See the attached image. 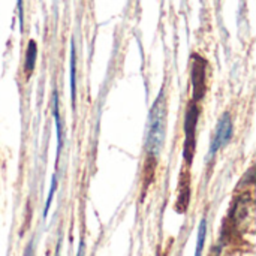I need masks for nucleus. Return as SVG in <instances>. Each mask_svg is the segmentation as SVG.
Instances as JSON below:
<instances>
[{"label":"nucleus","instance_id":"nucleus-7","mask_svg":"<svg viewBox=\"0 0 256 256\" xmlns=\"http://www.w3.org/2000/svg\"><path fill=\"white\" fill-rule=\"evenodd\" d=\"M206 232H207V222L201 220L200 230H198V240H196V250L195 256H201L202 249H204V242H206Z\"/></svg>","mask_w":256,"mask_h":256},{"label":"nucleus","instance_id":"nucleus-4","mask_svg":"<svg viewBox=\"0 0 256 256\" xmlns=\"http://www.w3.org/2000/svg\"><path fill=\"white\" fill-rule=\"evenodd\" d=\"M232 136V120L230 117V114H224V117L219 120L213 142H212V150L210 154H214L218 150H220L224 146H226L230 142Z\"/></svg>","mask_w":256,"mask_h":256},{"label":"nucleus","instance_id":"nucleus-8","mask_svg":"<svg viewBox=\"0 0 256 256\" xmlns=\"http://www.w3.org/2000/svg\"><path fill=\"white\" fill-rule=\"evenodd\" d=\"M52 184H51V189H50V194H48V200H46V206H45V214L48 213V210H50V206H51V200H52V196H54V190H56V186H57V182H56V176L52 177V182H51Z\"/></svg>","mask_w":256,"mask_h":256},{"label":"nucleus","instance_id":"nucleus-1","mask_svg":"<svg viewBox=\"0 0 256 256\" xmlns=\"http://www.w3.org/2000/svg\"><path fill=\"white\" fill-rule=\"evenodd\" d=\"M165 130H166V102H165V94L160 90L148 116L147 153L152 158L159 156L165 141Z\"/></svg>","mask_w":256,"mask_h":256},{"label":"nucleus","instance_id":"nucleus-3","mask_svg":"<svg viewBox=\"0 0 256 256\" xmlns=\"http://www.w3.org/2000/svg\"><path fill=\"white\" fill-rule=\"evenodd\" d=\"M206 62L200 57H194V64H192V86H194V99L195 102L200 100L206 94Z\"/></svg>","mask_w":256,"mask_h":256},{"label":"nucleus","instance_id":"nucleus-2","mask_svg":"<svg viewBox=\"0 0 256 256\" xmlns=\"http://www.w3.org/2000/svg\"><path fill=\"white\" fill-rule=\"evenodd\" d=\"M198 116L200 110L196 104H192L188 110L186 120H184V159L188 164L192 162L194 154H195V147H196V123H198Z\"/></svg>","mask_w":256,"mask_h":256},{"label":"nucleus","instance_id":"nucleus-5","mask_svg":"<svg viewBox=\"0 0 256 256\" xmlns=\"http://www.w3.org/2000/svg\"><path fill=\"white\" fill-rule=\"evenodd\" d=\"M36 57H38V46L34 40H30L27 45V52H26V72L30 74L34 68L36 63Z\"/></svg>","mask_w":256,"mask_h":256},{"label":"nucleus","instance_id":"nucleus-6","mask_svg":"<svg viewBox=\"0 0 256 256\" xmlns=\"http://www.w3.org/2000/svg\"><path fill=\"white\" fill-rule=\"evenodd\" d=\"M75 46L74 42L70 44V98H72V106H75Z\"/></svg>","mask_w":256,"mask_h":256},{"label":"nucleus","instance_id":"nucleus-9","mask_svg":"<svg viewBox=\"0 0 256 256\" xmlns=\"http://www.w3.org/2000/svg\"><path fill=\"white\" fill-rule=\"evenodd\" d=\"M78 256H82V244L80 246V252H78Z\"/></svg>","mask_w":256,"mask_h":256}]
</instances>
